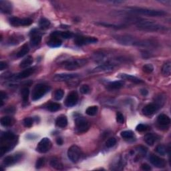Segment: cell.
<instances>
[{
	"mask_svg": "<svg viewBox=\"0 0 171 171\" xmlns=\"http://www.w3.org/2000/svg\"><path fill=\"white\" fill-rule=\"evenodd\" d=\"M127 21L134 24L137 28L144 31H148V32H164L169 30L167 27L162 25L157 24L152 21L146 20V19L131 18L127 19Z\"/></svg>",
	"mask_w": 171,
	"mask_h": 171,
	"instance_id": "obj_1",
	"label": "cell"
},
{
	"mask_svg": "<svg viewBox=\"0 0 171 171\" xmlns=\"http://www.w3.org/2000/svg\"><path fill=\"white\" fill-rule=\"evenodd\" d=\"M127 9L129 12L137 13V14L144 15L151 17H162L167 14V13L162 10H155L148 9V8L138 7H128Z\"/></svg>",
	"mask_w": 171,
	"mask_h": 171,
	"instance_id": "obj_2",
	"label": "cell"
},
{
	"mask_svg": "<svg viewBox=\"0 0 171 171\" xmlns=\"http://www.w3.org/2000/svg\"><path fill=\"white\" fill-rule=\"evenodd\" d=\"M50 90V87L49 86L44 84H38L33 88L32 94V99L33 101L40 100L44 96L47 92Z\"/></svg>",
	"mask_w": 171,
	"mask_h": 171,
	"instance_id": "obj_3",
	"label": "cell"
},
{
	"mask_svg": "<svg viewBox=\"0 0 171 171\" xmlns=\"http://www.w3.org/2000/svg\"><path fill=\"white\" fill-rule=\"evenodd\" d=\"M86 64L87 60L86 59H76V60L64 61L61 63V66L68 70H73L85 66Z\"/></svg>",
	"mask_w": 171,
	"mask_h": 171,
	"instance_id": "obj_4",
	"label": "cell"
},
{
	"mask_svg": "<svg viewBox=\"0 0 171 171\" xmlns=\"http://www.w3.org/2000/svg\"><path fill=\"white\" fill-rule=\"evenodd\" d=\"M82 156V150L78 146L73 145L69 148L68 150V157L70 161L76 163Z\"/></svg>",
	"mask_w": 171,
	"mask_h": 171,
	"instance_id": "obj_5",
	"label": "cell"
},
{
	"mask_svg": "<svg viewBox=\"0 0 171 171\" xmlns=\"http://www.w3.org/2000/svg\"><path fill=\"white\" fill-rule=\"evenodd\" d=\"M118 64V61H109L107 62H105L101 65L97 66L96 68H94L92 70V73H98V72H110L113 70L114 69L115 66Z\"/></svg>",
	"mask_w": 171,
	"mask_h": 171,
	"instance_id": "obj_6",
	"label": "cell"
},
{
	"mask_svg": "<svg viewBox=\"0 0 171 171\" xmlns=\"http://www.w3.org/2000/svg\"><path fill=\"white\" fill-rule=\"evenodd\" d=\"M75 124L76 130L79 133H86L90 128V123L88 120L83 117H79L76 118Z\"/></svg>",
	"mask_w": 171,
	"mask_h": 171,
	"instance_id": "obj_7",
	"label": "cell"
},
{
	"mask_svg": "<svg viewBox=\"0 0 171 171\" xmlns=\"http://www.w3.org/2000/svg\"><path fill=\"white\" fill-rule=\"evenodd\" d=\"M52 142L48 138H44L38 143L36 150L40 153H46L51 149Z\"/></svg>",
	"mask_w": 171,
	"mask_h": 171,
	"instance_id": "obj_8",
	"label": "cell"
},
{
	"mask_svg": "<svg viewBox=\"0 0 171 171\" xmlns=\"http://www.w3.org/2000/svg\"><path fill=\"white\" fill-rule=\"evenodd\" d=\"M10 23L13 26L18 27V26H30V25L33 23L32 19L30 18H24L21 19L19 18H16V17H12V18H10L9 19Z\"/></svg>",
	"mask_w": 171,
	"mask_h": 171,
	"instance_id": "obj_9",
	"label": "cell"
},
{
	"mask_svg": "<svg viewBox=\"0 0 171 171\" xmlns=\"http://www.w3.org/2000/svg\"><path fill=\"white\" fill-rule=\"evenodd\" d=\"M98 42V39L94 37H84L79 36L76 37L74 40V43L78 46H84L92 44H96Z\"/></svg>",
	"mask_w": 171,
	"mask_h": 171,
	"instance_id": "obj_10",
	"label": "cell"
},
{
	"mask_svg": "<svg viewBox=\"0 0 171 171\" xmlns=\"http://www.w3.org/2000/svg\"><path fill=\"white\" fill-rule=\"evenodd\" d=\"M78 77H80V75L78 74H66V73H63V74H58L55 75L53 79L56 82H64V81H69Z\"/></svg>",
	"mask_w": 171,
	"mask_h": 171,
	"instance_id": "obj_11",
	"label": "cell"
},
{
	"mask_svg": "<svg viewBox=\"0 0 171 171\" xmlns=\"http://www.w3.org/2000/svg\"><path fill=\"white\" fill-rule=\"evenodd\" d=\"M116 40L118 43L124 45V46H134L136 41V39L130 36H122L117 37Z\"/></svg>",
	"mask_w": 171,
	"mask_h": 171,
	"instance_id": "obj_12",
	"label": "cell"
},
{
	"mask_svg": "<svg viewBox=\"0 0 171 171\" xmlns=\"http://www.w3.org/2000/svg\"><path fill=\"white\" fill-rule=\"evenodd\" d=\"M149 161L151 164L154 165L155 167L158 168V169H162V168L165 167L167 164L164 159L154 155H151L150 156Z\"/></svg>",
	"mask_w": 171,
	"mask_h": 171,
	"instance_id": "obj_13",
	"label": "cell"
},
{
	"mask_svg": "<svg viewBox=\"0 0 171 171\" xmlns=\"http://www.w3.org/2000/svg\"><path fill=\"white\" fill-rule=\"evenodd\" d=\"M78 100V95L76 92H72L67 96L65 104L67 107H72L76 104Z\"/></svg>",
	"mask_w": 171,
	"mask_h": 171,
	"instance_id": "obj_14",
	"label": "cell"
},
{
	"mask_svg": "<svg viewBox=\"0 0 171 171\" xmlns=\"http://www.w3.org/2000/svg\"><path fill=\"white\" fill-rule=\"evenodd\" d=\"M158 106H157L155 103L148 104L145 106L144 107L142 108V112L143 114H144L145 116H149L155 114L158 109Z\"/></svg>",
	"mask_w": 171,
	"mask_h": 171,
	"instance_id": "obj_15",
	"label": "cell"
},
{
	"mask_svg": "<svg viewBox=\"0 0 171 171\" xmlns=\"http://www.w3.org/2000/svg\"><path fill=\"white\" fill-rule=\"evenodd\" d=\"M41 36L38 33V31L33 30L30 33V44L32 46H36L41 42Z\"/></svg>",
	"mask_w": 171,
	"mask_h": 171,
	"instance_id": "obj_16",
	"label": "cell"
},
{
	"mask_svg": "<svg viewBox=\"0 0 171 171\" xmlns=\"http://www.w3.org/2000/svg\"><path fill=\"white\" fill-rule=\"evenodd\" d=\"M118 78H120L122 80H128L130 81V82L136 83V84H141L142 83L143 81L141 79H139L136 76H134L132 75H129L127 74H119L118 75Z\"/></svg>",
	"mask_w": 171,
	"mask_h": 171,
	"instance_id": "obj_17",
	"label": "cell"
},
{
	"mask_svg": "<svg viewBox=\"0 0 171 171\" xmlns=\"http://www.w3.org/2000/svg\"><path fill=\"white\" fill-rule=\"evenodd\" d=\"M0 10L4 13H10L12 11V5L10 1H0Z\"/></svg>",
	"mask_w": 171,
	"mask_h": 171,
	"instance_id": "obj_18",
	"label": "cell"
},
{
	"mask_svg": "<svg viewBox=\"0 0 171 171\" xmlns=\"http://www.w3.org/2000/svg\"><path fill=\"white\" fill-rule=\"evenodd\" d=\"M158 138L159 136L158 135H156V134L153 133H150L147 134V135L144 136V140L145 142L147 143L148 145L152 146L157 141H158Z\"/></svg>",
	"mask_w": 171,
	"mask_h": 171,
	"instance_id": "obj_19",
	"label": "cell"
},
{
	"mask_svg": "<svg viewBox=\"0 0 171 171\" xmlns=\"http://www.w3.org/2000/svg\"><path fill=\"white\" fill-rule=\"evenodd\" d=\"M34 71H35L34 68H27L26 70H25L19 72L18 74H16V79H24V78H26L32 75L33 73L34 72Z\"/></svg>",
	"mask_w": 171,
	"mask_h": 171,
	"instance_id": "obj_20",
	"label": "cell"
},
{
	"mask_svg": "<svg viewBox=\"0 0 171 171\" xmlns=\"http://www.w3.org/2000/svg\"><path fill=\"white\" fill-rule=\"evenodd\" d=\"M157 122L158 123L159 125L165 127V126L170 124V118L167 116V115L162 114H160L158 116V118H157Z\"/></svg>",
	"mask_w": 171,
	"mask_h": 171,
	"instance_id": "obj_21",
	"label": "cell"
},
{
	"mask_svg": "<svg viewBox=\"0 0 171 171\" xmlns=\"http://www.w3.org/2000/svg\"><path fill=\"white\" fill-rule=\"evenodd\" d=\"M20 158V156L17 155L14 156H6L4 160V162L3 163L5 165V166H10V165H12L19 160Z\"/></svg>",
	"mask_w": 171,
	"mask_h": 171,
	"instance_id": "obj_22",
	"label": "cell"
},
{
	"mask_svg": "<svg viewBox=\"0 0 171 171\" xmlns=\"http://www.w3.org/2000/svg\"><path fill=\"white\" fill-rule=\"evenodd\" d=\"M67 124H68V119L64 115H61V116H58L56 120V125L59 128H64L66 127Z\"/></svg>",
	"mask_w": 171,
	"mask_h": 171,
	"instance_id": "obj_23",
	"label": "cell"
},
{
	"mask_svg": "<svg viewBox=\"0 0 171 171\" xmlns=\"http://www.w3.org/2000/svg\"><path fill=\"white\" fill-rule=\"evenodd\" d=\"M61 44H62V41H61L60 39L58 38H51V39L47 41V46L51 47H54V48L60 47Z\"/></svg>",
	"mask_w": 171,
	"mask_h": 171,
	"instance_id": "obj_24",
	"label": "cell"
},
{
	"mask_svg": "<svg viewBox=\"0 0 171 171\" xmlns=\"http://www.w3.org/2000/svg\"><path fill=\"white\" fill-rule=\"evenodd\" d=\"M162 74L165 76H170L171 74V63L170 61H167L162 68Z\"/></svg>",
	"mask_w": 171,
	"mask_h": 171,
	"instance_id": "obj_25",
	"label": "cell"
},
{
	"mask_svg": "<svg viewBox=\"0 0 171 171\" xmlns=\"http://www.w3.org/2000/svg\"><path fill=\"white\" fill-rule=\"evenodd\" d=\"M124 86V82L122 81H115L108 84V88L109 90H118Z\"/></svg>",
	"mask_w": 171,
	"mask_h": 171,
	"instance_id": "obj_26",
	"label": "cell"
},
{
	"mask_svg": "<svg viewBox=\"0 0 171 171\" xmlns=\"http://www.w3.org/2000/svg\"><path fill=\"white\" fill-rule=\"evenodd\" d=\"M13 124V120L10 116H4L1 118V124L4 127H11Z\"/></svg>",
	"mask_w": 171,
	"mask_h": 171,
	"instance_id": "obj_27",
	"label": "cell"
},
{
	"mask_svg": "<svg viewBox=\"0 0 171 171\" xmlns=\"http://www.w3.org/2000/svg\"><path fill=\"white\" fill-rule=\"evenodd\" d=\"M50 166L57 170H61L63 169L64 168L63 164L61 163L60 161H59L58 158H54L51 160V161H50Z\"/></svg>",
	"mask_w": 171,
	"mask_h": 171,
	"instance_id": "obj_28",
	"label": "cell"
},
{
	"mask_svg": "<svg viewBox=\"0 0 171 171\" xmlns=\"http://www.w3.org/2000/svg\"><path fill=\"white\" fill-rule=\"evenodd\" d=\"M33 63V58L32 56H27L21 61L19 64V67L21 68H26Z\"/></svg>",
	"mask_w": 171,
	"mask_h": 171,
	"instance_id": "obj_29",
	"label": "cell"
},
{
	"mask_svg": "<svg viewBox=\"0 0 171 171\" xmlns=\"http://www.w3.org/2000/svg\"><path fill=\"white\" fill-rule=\"evenodd\" d=\"M30 48L28 47V45L27 44H24L23 46L21 47V50L17 53V57L18 58H21L24 57V56H26L27 53L29 52Z\"/></svg>",
	"mask_w": 171,
	"mask_h": 171,
	"instance_id": "obj_30",
	"label": "cell"
},
{
	"mask_svg": "<svg viewBox=\"0 0 171 171\" xmlns=\"http://www.w3.org/2000/svg\"><path fill=\"white\" fill-rule=\"evenodd\" d=\"M50 26V21L46 18H41L39 21V26L41 30H46L49 28Z\"/></svg>",
	"mask_w": 171,
	"mask_h": 171,
	"instance_id": "obj_31",
	"label": "cell"
},
{
	"mask_svg": "<svg viewBox=\"0 0 171 171\" xmlns=\"http://www.w3.org/2000/svg\"><path fill=\"white\" fill-rule=\"evenodd\" d=\"M98 110V106H90V107H88L86 109V114H88V116H93L97 114Z\"/></svg>",
	"mask_w": 171,
	"mask_h": 171,
	"instance_id": "obj_32",
	"label": "cell"
},
{
	"mask_svg": "<svg viewBox=\"0 0 171 171\" xmlns=\"http://www.w3.org/2000/svg\"><path fill=\"white\" fill-rule=\"evenodd\" d=\"M22 99H23L24 102L26 103L28 102L29 99V94H30V90L27 88H24L21 90V92Z\"/></svg>",
	"mask_w": 171,
	"mask_h": 171,
	"instance_id": "obj_33",
	"label": "cell"
},
{
	"mask_svg": "<svg viewBox=\"0 0 171 171\" xmlns=\"http://www.w3.org/2000/svg\"><path fill=\"white\" fill-rule=\"evenodd\" d=\"M47 108L49 111L54 113V112H56L59 110V109L60 108V104L56 102L50 103V104H48V106H47Z\"/></svg>",
	"mask_w": 171,
	"mask_h": 171,
	"instance_id": "obj_34",
	"label": "cell"
},
{
	"mask_svg": "<svg viewBox=\"0 0 171 171\" xmlns=\"http://www.w3.org/2000/svg\"><path fill=\"white\" fill-rule=\"evenodd\" d=\"M156 152L161 155L162 156H164L166 155V153L167 152V149L165 146L162 145V144H159L156 147Z\"/></svg>",
	"mask_w": 171,
	"mask_h": 171,
	"instance_id": "obj_35",
	"label": "cell"
},
{
	"mask_svg": "<svg viewBox=\"0 0 171 171\" xmlns=\"http://www.w3.org/2000/svg\"><path fill=\"white\" fill-rule=\"evenodd\" d=\"M120 135L124 139H131L134 137V133L132 130H124L120 133Z\"/></svg>",
	"mask_w": 171,
	"mask_h": 171,
	"instance_id": "obj_36",
	"label": "cell"
},
{
	"mask_svg": "<svg viewBox=\"0 0 171 171\" xmlns=\"http://www.w3.org/2000/svg\"><path fill=\"white\" fill-rule=\"evenodd\" d=\"M97 24L100 25V26H103L108 27H113L115 29H122L124 27L123 25H116V24H107L104 23V22H100V23H97Z\"/></svg>",
	"mask_w": 171,
	"mask_h": 171,
	"instance_id": "obj_37",
	"label": "cell"
},
{
	"mask_svg": "<svg viewBox=\"0 0 171 171\" xmlns=\"http://www.w3.org/2000/svg\"><path fill=\"white\" fill-rule=\"evenodd\" d=\"M142 70L143 72H144L145 73H147V74H150V73H152L154 70V66L151 64H145V65L142 67Z\"/></svg>",
	"mask_w": 171,
	"mask_h": 171,
	"instance_id": "obj_38",
	"label": "cell"
},
{
	"mask_svg": "<svg viewBox=\"0 0 171 171\" xmlns=\"http://www.w3.org/2000/svg\"><path fill=\"white\" fill-rule=\"evenodd\" d=\"M64 92L61 89H58L55 92V94H54V98L59 101L63 98L64 97Z\"/></svg>",
	"mask_w": 171,
	"mask_h": 171,
	"instance_id": "obj_39",
	"label": "cell"
},
{
	"mask_svg": "<svg viewBox=\"0 0 171 171\" xmlns=\"http://www.w3.org/2000/svg\"><path fill=\"white\" fill-rule=\"evenodd\" d=\"M74 34L70 32H59V37H61L64 39L72 38Z\"/></svg>",
	"mask_w": 171,
	"mask_h": 171,
	"instance_id": "obj_40",
	"label": "cell"
},
{
	"mask_svg": "<svg viewBox=\"0 0 171 171\" xmlns=\"http://www.w3.org/2000/svg\"><path fill=\"white\" fill-rule=\"evenodd\" d=\"M116 144V140L114 138H110L106 142V146L108 148H112Z\"/></svg>",
	"mask_w": 171,
	"mask_h": 171,
	"instance_id": "obj_41",
	"label": "cell"
},
{
	"mask_svg": "<svg viewBox=\"0 0 171 171\" xmlns=\"http://www.w3.org/2000/svg\"><path fill=\"white\" fill-rule=\"evenodd\" d=\"M24 124L27 128L31 127L33 125V119L32 118H26L24 120Z\"/></svg>",
	"mask_w": 171,
	"mask_h": 171,
	"instance_id": "obj_42",
	"label": "cell"
},
{
	"mask_svg": "<svg viewBox=\"0 0 171 171\" xmlns=\"http://www.w3.org/2000/svg\"><path fill=\"white\" fill-rule=\"evenodd\" d=\"M80 91L83 94H87L90 91V87L88 85H82L80 87Z\"/></svg>",
	"mask_w": 171,
	"mask_h": 171,
	"instance_id": "obj_43",
	"label": "cell"
},
{
	"mask_svg": "<svg viewBox=\"0 0 171 171\" xmlns=\"http://www.w3.org/2000/svg\"><path fill=\"white\" fill-rule=\"evenodd\" d=\"M45 163V159L44 158H39L37 162H36V169H40V168L42 167Z\"/></svg>",
	"mask_w": 171,
	"mask_h": 171,
	"instance_id": "obj_44",
	"label": "cell"
},
{
	"mask_svg": "<svg viewBox=\"0 0 171 171\" xmlns=\"http://www.w3.org/2000/svg\"><path fill=\"white\" fill-rule=\"evenodd\" d=\"M116 121L119 124H123L124 122V118L123 114L120 113H118L116 114Z\"/></svg>",
	"mask_w": 171,
	"mask_h": 171,
	"instance_id": "obj_45",
	"label": "cell"
},
{
	"mask_svg": "<svg viewBox=\"0 0 171 171\" xmlns=\"http://www.w3.org/2000/svg\"><path fill=\"white\" fill-rule=\"evenodd\" d=\"M147 128H148L147 126L143 124H139L136 128V130L138 132H140V133H142V132L146 131L147 130Z\"/></svg>",
	"mask_w": 171,
	"mask_h": 171,
	"instance_id": "obj_46",
	"label": "cell"
},
{
	"mask_svg": "<svg viewBox=\"0 0 171 171\" xmlns=\"http://www.w3.org/2000/svg\"><path fill=\"white\" fill-rule=\"evenodd\" d=\"M21 40H19L18 38H10L9 41H8V42H9L10 44H12V45H16V44H19V41H20Z\"/></svg>",
	"mask_w": 171,
	"mask_h": 171,
	"instance_id": "obj_47",
	"label": "cell"
},
{
	"mask_svg": "<svg viewBox=\"0 0 171 171\" xmlns=\"http://www.w3.org/2000/svg\"><path fill=\"white\" fill-rule=\"evenodd\" d=\"M141 55H142V57L144 59H147V58H151L152 56V55L151 53H150L149 52H147V51H143L141 52Z\"/></svg>",
	"mask_w": 171,
	"mask_h": 171,
	"instance_id": "obj_48",
	"label": "cell"
},
{
	"mask_svg": "<svg viewBox=\"0 0 171 171\" xmlns=\"http://www.w3.org/2000/svg\"><path fill=\"white\" fill-rule=\"evenodd\" d=\"M8 67L7 64L6 62H5V61H1V62H0V70H4L5 68H7Z\"/></svg>",
	"mask_w": 171,
	"mask_h": 171,
	"instance_id": "obj_49",
	"label": "cell"
},
{
	"mask_svg": "<svg viewBox=\"0 0 171 171\" xmlns=\"http://www.w3.org/2000/svg\"><path fill=\"white\" fill-rule=\"evenodd\" d=\"M141 169L143 170H151V167H150V165H148V164H143L141 166Z\"/></svg>",
	"mask_w": 171,
	"mask_h": 171,
	"instance_id": "obj_50",
	"label": "cell"
},
{
	"mask_svg": "<svg viewBox=\"0 0 171 171\" xmlns=\"http://www.w3.org/2000/svg\"><path fill=\"white\" fill-rule=\"evenodd\" d=\"M1 100L4 101V99H6L7 98V95L5 92L1 91Z\"/></svg>",
	"mask_w": 171,
	"mask_h": 171,
	"instance_id": "obj_51",
	"label": "cell"
},
{
	"mask_svg": "<svg viewBox=\"0 0 171 171\" xmlns=\"http://www.w3.org/2000/svg\"><path fill=\"white\" fill-rule=\"evenodd\" d=\"M141 94L142 95V96H147V95H148V92L147 90H146V89H142L141 90Z\"/></svg>",
	"mask_w": 171,
	"mask_h": 171,
	"instance_id": "obj_52",
	"label": "cell"
},
{
	"mask_svg": "<svg viewBox=\"0 0 171 171\" xmlns=\"http://www.w3.org/2000/svg\"><path fill=\"white\" fill-rule=\"evenodd\" d=\"M63 140L61 138H58L56 139V143L58 145H62L63 144Z\"/></svg>",
	"mask_w": 171,
	"mask_h": 171,
	"instance_id": "obj_53",
	"label": "cell"
},
{
	"mask_svg": "<svg viewBox=\"0 0 171 171\" xmlns=\"http://www.w3.org/2000/svg\"><path fill=\"white\" fill-rule=\"evenodd\" d=\"M5 111L7 112V113H13V112L15 111V109L12 107V108H9L6 109Z\"/></svg>",
	"mask_w": 171,
	"mask_h": 171,
	"instance_id": "obj_54",
	"label": "cell"
}]
</instances>
